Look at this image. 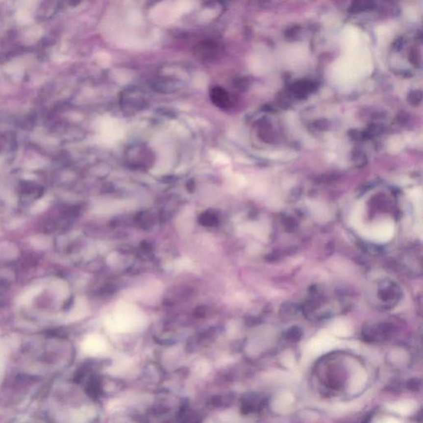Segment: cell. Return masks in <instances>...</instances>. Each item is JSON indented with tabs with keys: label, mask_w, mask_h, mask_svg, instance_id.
<instances>
[{
	"label": "cell",
	"mask_w": 423,
	"mask_h": 423,
	"mask_svg": "<svg viewBox=\"0 0 423 423\" xmlns=\"http://www.w3.org/2000/svg\"><path fill=\"white\" fill-rule=\"evenodd\" d=\"M283 363H284V366H286L287 367H289V368H291L292 366H294V364H295V359L293 356L289 355L288 356H285L284 358V360H283Z\"/></svg>",
	"instance_id": "8fae6325"
},
{
	"label": "cell",
	"mask_w": 423,
	"mask_h": 423,
	"mask_svg": "<svg viewBox=\"0 0 423 423\" xmlns=\"http://www.w3.org/2000/svg\"><path fill=\"white\" fill-rule=\"evenodd\" d=\"M295 398L290 393H282L272 402V408L276 413H285L290 409L294 403Z\"/></svg>",
	"instance_id": "52a82bcc"
},
{
	"label": "cell",
	"mask_w": 423,
	"mask_h": 423,
	"mask_svg": "<svg viewBox=\"0 0 423 423\" xmlns=\"http://www.w3.org/2000/svg\"><path fill=\"white\" fill-rule=\"evenodd\" d=\"M126 155H128L127 160L135 166H137V165L144 166L145 164L150 163V160H153L152 153L148 148L142 146L131 147L126 151Z\"/></svg>",
	"instance_id": "277c9868"
},
{
	"label": "cell",
	"mask_w": 423,
	"mask_h": 423,
	"mask_svg": "<svg viewBox=\"0 0 423 423\" xmlns=\"http://www.w3.org/2000/svg\"><path fill=\"white\" fill-rule=\"evenodd\" d=\"M375 423H401L396 418H384L377 421Z\"/></svg>",
	"instance_id": "7c38bea8"
},
{
	"label": "cell",
	"mask_w": 423,
	"mask_h": 423,
	"mask_svg": "<svg viewBox=\"0 0 423 423\" xmlns=\"http://www.w3.org/2000/svg\"><path fill=\"white\" fill-rule=\"evenodd\" d=\"M336 345V340L327 333L318 335L308 342L306 352L309 356H317L331 350Z\"/></svg>",
	"instance_id": "6da1fadb"
},
{
	"label": "cell",
	"mask_w": 423,
	"mask_h": 423,
	"mask_svg": "<svg viewBox=\"0 0 423 423\" xmlns=\"http://www.w3.org/2000/svg\"><path fill=\"white\" fill-rule=\"evenodd\" d=\"M388 407L389 410L399 415L409 416L415 412L417 405L411 400H402L388 405Z\"/></svg>",
	"instance_id": "ba28073f"
},
{
	"label": "cell",
	"mask_w": 423,
	"mask_h": 423,
	"mask_svg": "<svg viewBox=\"0 0 423 423\" xmlns=\"http://www.w3.org/2000/svg\"><path fill=\"white\" fill-rule=\"evenodd\" d=\"M209 96L212 103L218 108L225 109L231 105V100L228 93L226 92L224 88L219 86L213 87L210 90Z\"/></svg>",
	"instance_id": "8992f818"
},
{
	"label": "cell",
	"mask_w": 423,
	"mask_h": 423,
	"mask_svg": "<svg viewBox=\"0 0 423 423\" xmlns=\"http://www.w3.org/2000/svg\"><path fill=\"white\" fill-rule=\"evenodd\" d=\"M366 378H367V375H366L365 371H362V370L358 371L353 376L350 384H349L350 393L354 394V393L360 391V389H362L366 384Z\"/></svg>",
	"instance_id": "9c48e42d"
},
{
	"label": "cell",
	"mask_w": 423,
	"mask_h": 423,
	"mask_svg": "<svg viewBox=\"0 0 423 423\" xmlns=\"http://www.w3.org/2000/svg\"><path fill=\"white\" fill-rule=\"evenodd\" d=\"M219 49L218 45L216 42H202L196 47L195 54L202 61H214L218 57Z\"/></svg>",
	"instance_id": "5b68a950"
},
{
	"label": "cell",
	"mask_w": 423,
	"mask_h": 423,
	"mask_svg": "<svg viewBox=\"0 0 423 423\" xmlns=\"http://www.w3.org/2000/svg\"><path fill=\"white\" fill-rule=\"evenodd\" d=\"M395 231V225L390 220H384L365 228L364 235L370 237L374 242H387L391 238Z\"/></svg>",
	"instance_id": "7a4b0ae2"
},
{
	"label": "cell",
	"mask_w": 423,
	"mask_h": 423,
	"mask_svg": "<svg viewBox=\"0 0 423 423\" xmlns=\"http://www.w3.org/2000/svg\"><path fill=\"white\" fill-rule=\"evenodd\" d=\"M122 108L126 112H137L142 109L145 104V99L142 92L137 89H130L122 93Z\"/></svg>",
	"instance_id": "3957f363"
},
{
	"label": "cell",
	"mask_w": 423,
	"mask_h": 423,
	"mask_svg": "<svg viewBox=\"0 0 423 423\" xmlns=\"http://www.w3.org/2000/svg\"><path fill=\"white\" fill-rule=\"evenodd\" d=\"M332 332L337 336H347L350 333L349 326H347L344 323H337L332 326Z\"/></svg>",
	"instance_id": "30bf717a"
}]
</instances>
